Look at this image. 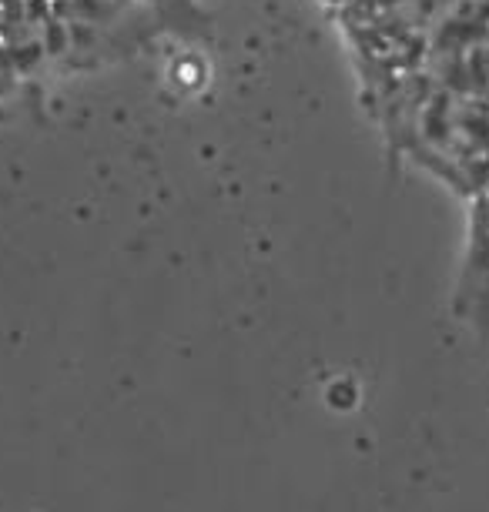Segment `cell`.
Returning a JSON list of instances; mask_svg holds the SVG:
<instances>
[{
    "label": "cell",
    "mask_w": 489,
    "mask_h": 512,
    "mask_svg": "<svg viewBox=\"0 0 489 512\" xmlns=\"http://www.w3.org/2000/svg\"><path fill=\"white\" fill-rule=\"evenodd\" d=\"M453 312L469 325L489 328V195L469 198V238L453 295Z\"/></svg>",
    "instance_id": "277c9868"
},
{
    "label": "cell",
    "mask_w": 489,
    "mask_h": 512,
    "mask_svg": "<svg viewBox=\"0 0 489 512\" xmlns=\"http://www.w3.org/2000/svg\"><path fill=\"white\" fill-rule=\"evenodd\" d=\"M489 37V0H446L429 21V47L466 44Z\"/></svg>",
    "instance_id": "5b68a950"
},
{
    "label": "cell",
    "mask_w": 489,
    "mask_h": 512,
    "mask_svg": "<svg viewBox=\"0 0 489 512\" xmlns=\"http://www.w3.org/2000/svg\"><path fill=\"white\" fill-rule=\"evenodd\" d=\"M389 141L433 171L463 198H476L489 181V94L439 91L423 74L389 84L376 98Z\"/></svg>",
    "instance_id": "6da1fadb"
},
{
    "label": "cell",
    "mask_w": 489,
    "mask_h": 512,
    "mask_svg": "<svg viewBox=\"0 0 489 512\" xmlns=\"http://www.w3.org/2000/svg\"><path fill=\"white\" fill-rule=\"evenodd\" d=\"M67 21L54 0H0V47L17 74H34L67 47Z\"/></svg>",
    "instance_id": "3957f363"
},
{
    "label": "cell",
    "mask_w": 489,
    "mask_h": 512,
    "mask_svg": "<svg viewBox=\"0 0 489 512\" xmlns=\"http://www.w3.org/2000/svg\"><path fill=\"white\" fill-rule=\"evenodd\" d=\"M483 195H489V181H486V188H483Z\"/></svg>",
    "instance_id": "52a82bcc"
},
{
    "label": "cell",
    "mask_w": 489,
    "mask_h": 512,
    "mask_svg": "<svg viewBox=\"0 0 489 512\" xmlns=\"http://www.w3.org/2000/svg\"><path fill=\"white\" fill-rule=\"evenodd\" d=\"M17 81H21V74H17V67L7 57L4 47H0V94H11L17 88Z\"/></svg>",
    "instance_id": "8992f818"
},
{
    "label": "cell",
    "mask_w": 489,
    "mask_h": 512,
    "mask_svg": "<svg viewBox=\"0 0 489 512\" xmlns=\"http://www.w3.org/2000/svg\"><path fill=\"white\" fill-rule=\"evenodd\" d=\"M335 14L359 61L369 98L423 67L429 21L416 0H339Z\"/></svg>",
    "instance_id": "7a4b0ae2"
}]
</instances>
